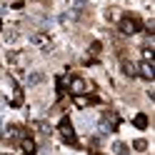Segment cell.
I'll list each match as a JSON object with an SVG mask.
<instances>
[{
	"mask_svg": "<svg viewBox=\"0 0 155 155\" xmlns=\"http://www.w3.org/2000/svg\"><path fill=\"white\" fill-rule=\"evenodd\" d=\"M98 133H100V135H108V133H110V123H108V120H103V123L98 125Z\"/></svg>",
	"mask_w": 155,
	"mask_h": 155,
	"instance_id": "cell-6",
	"label": "cell"
},
{
	"mask_svg": "<svg viewBox=\"0 0 155 155\" xmlns=\"http://www.w3.org/2000/svg\"><path fill=\"white\" fill-rule=\"evenodd\" d=\"M73 3V13L78 15V13H83L85 10V5H88V0H70Z\"/></svg>",
	"mask_w": 155,
	"mask_h": 155,
	"instance_id": "cell-2",
	"label": "cell"
},
{
	"mask_svg": "<svg viewBox=\"0 0 155 155\" xmlns=\"http://www.w3.org/2000/svg\"><path fill=\"white\" fill-rule=\"evenodd\" d=\"M123 33H128V35L135 33V23H133V20H125V23H123Z\"/></svg>",
	"mask_w": 155,
	"mask_h": 155,
	"instance_id": "cell-7",
	"label": "cell"
},
{
	"mask_svg": "<svg viewBox=\"0 0 155 155\" xmlns=\"http://www.w3.org/2000/svg\"><path fill=\"white\" fill-rule=\"evenodd\" d=\"M43 80H45V73H30V75H28V85H38Z\"/></svg>",
	"mask_w": 155,
	"mask_h": 155,
	"instance_id": "cell-1",
	"label": "cell"
},
{
	"mask_svg": "<svg viewBox=\"0 0 155 155\" xmlns=\"http://www.w3.org/2000/svg\"><path fill=\"white\" fill-rule=\"evenodd\" d=\"M73 20H75V13H63V15H60V23H65V25L73 23Z\"/></svg>",
	"mask_w": 155,
	"mask_h": 155,
	"instance_id": "cell-8",
	"label": "cell"
},
{
	"mask_svg": "<svg viewBox=\"0 0 155 155\" xmlns=\"http://www.w3.org/2000/svg\"><path fill=\"white\" fill-rule=\"evenodd\" d=\"M63 135H65V140H75V133H73L70 125H68V120H63Z\"/></svg>",
	"mask_w": 155,
	"mask_h": 155,
	"instance_id": "cell-3",
	"label": "cell"
},
{
	"mask_svg": "<svg viewBox=\"0 0 155 155\" xmlns=\"http://www.w3.org/2000/svg\"><path fill=\"white\" fill-rule=\"evenodd\" d=\"M0 128H3V118H0Z\"/></svg>",
	"mask_w": 155,
	"mask_h": 155,
	"instance_id": "cell-12",
	"label": "cell"
},
{
	"mask_svg": "<svg viewBox=\"0 0 155 155\" xmlns=\"http://www.w3.org/2000/svg\"><path fill=\"white\" fill-rule=\"evenodd\" d=\"M140 75L143 78H153V63H143L140 65Z\"/></svg>",
	"mask_w": 155,
	"mask_h": 155,
	"instance_id": "cell-4",
	"label": "cell"
},
{
	"mask_svg": "<svg viewBox=\"0 0 155 155\" xmlns=\"http://www.w3.org/2000/svg\"><path fill=\"white\" fill-rule=\"evenodd\" d=\"M113 150L118 153V155H128V145H125V143H115V145H113Z\"/></svg>",
	"mask_w": 155,
	"mask_h": 155,
	"instance_id": "cell-5",
	"label": "cell"
},
{
	"mask_svg": "<svg viewBox=\"0 0 155 155\" xmlns=\"http://www.w3.org/2000/svg\"><path fill=\"white\" fill-rule=\"evenodd\" d=\"M23 148H25V153H33L35 145H33V140H25V143H23Z\"/></svg>",
	"mask_w": 155,
	"mask_h": 155,
	"instance_id": "cell-10",
	"label": "cell"
},
{
	"mask_svg": "<svg viewBox=\"0 0 155 155\" xmlns=\"http://www.w3.org/2000/svg\"><path fill=\"white\" fill-rule=\"evenodd\" d=\"M135 125H138V128H145V125H148V118H145V115H138V118H135Z\"/></svg>",
	"mask_w": 155,
	"mask_h": 155,
	"instance_id": "cell-9",
	"label": "cell"
},
{
	"mask_svg": "<svg viewBox=\"0 0 155 155\" xmlns=\"http://www.w3.org/2000/svg\"><path fill=\"white\" fill-rule=\"evenodd\" d=\"M73 88L75 93H83V80H73Z\"/></svg>",
	"mask_w": 155,
	"mask_h": 155,
	"instance_id": "cell-11",
	"label": "cell"
}]
</instances>
